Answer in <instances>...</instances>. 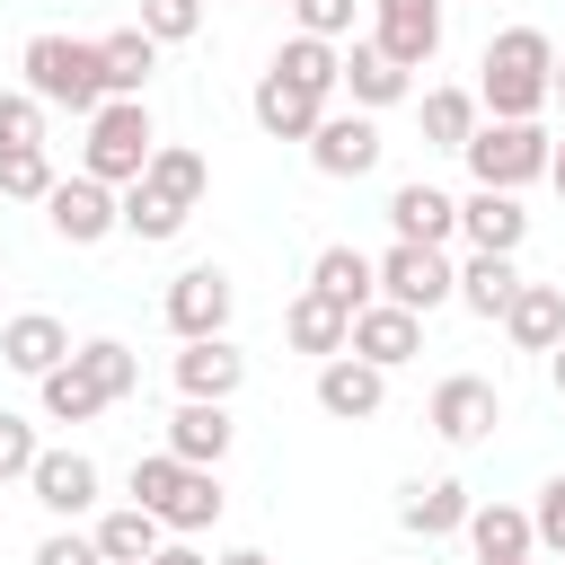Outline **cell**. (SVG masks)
<instances>
[{"label": "cell", "mask_w": 565, "mask_h": 565, "mask_svg": "<svg viewBox=\"0 0 565 565\" xmlns=\"http://www.w3.org/2000/svg\"><path fill=\"white\" fill-rule=\"evenodd\" d=\"M318 406H327L335 424H371V415L388 406V371H371V362L335 353V362H318Z\"/></svg>", "instance_id": "cell-17"}, {"label": "cell", "mask_w": 565, "mask_h": 565, "mask_svg": "<svg viewBox=\"0 0 565 565\" xmlns=\"http://www.w3.org/2000/svg\"><path fill=\"white\" fill-rule=\"evenodd\" d=\"M0 362H9L18 380H44L53 362H71V327H62L53 309H18V318L0 327Z\"/></svg>", "instance_id": "cell-16"}, {"label": "cell", "mask_w": 565, "mask_h": 565, "mask_svg": "<svg viewBox=\"0 0 565 565\" xmlns=\"http://www.w3.org/2000/svg\"><path fill=\"white\" fill-rule=\"evenodd\" d=\"M212 565H274V556H265V547H221Z\"/></svg>", "instance_id": "cell-45"}, {"label": "cell", "mask_w": 565, "mask_h": 565, "mask_svg": "<svg viewBox=\"0 0 565 565\" xmlns=\"http://www.w3.org/2000/svg\"><path fill=\"white\" fill-rule=\"evenodd\" d=\"M371 44L397 71H424L441 53V0H371Z\"/></svg>", "instance_id": "cell-9"}, {"label": "cell", "mask_w": 565, "mask_h": 565, "mask_svg": "<svg viewBox=\"0 0 565 565\" xmlns=\"http://www.w3.org/2000/svg\"><path fill=\"white\" fill-rule=\"evenodd\" d=\"M150 150H159V124H150V106L141 97H106L97 115H88V141H79V177H97V185H132L141 168H150Z\"/></svg>", "instance_id": "cell-3"}, {"label": "cell", "mask_w": 565, "mask_h": 565, "mask_svg": "<svg viewBox=\"0 0 565 565\" xmlns=\"http://www.w3.org/2000/svg\"><path fill=\"white\" fill-rule=\"evenodd\" d=\"M547 380H556V397H565V344H556V353H547Z\"/></svg>", "instance_id": "cell-48"}, {"label": "cell", "mask_w": 565, "mask_h": 565, "mask_svg": "<svg viewBox=\"0 0 565 565\" xmlns=\"http://www.w3.org/2000/svg\"><path fill=\"white\" fill-rule=\"evenodd\" d=\"M388 230H397L406 247H450V238H459V203H450L441 185L406 177V185L388 194Z\"/></svg>", "instance_id": "cell-15"}, {"label": "cell", "mask_w": 565, "mask_h": 565, "mask_svg": "<svg viewBox=\"0 0 565 565\" xmlns=\"http://www.w3.org/2000/svg\"><path fill=\"white\" fill-rule=\"evenodd\" d=\"M221 503H230V494H221V468H185V486L168 494L159 530H168V539H194V530H212V521H221Z\"/></svg>", "instance_id": "cell-30"}, {"label": "cell", "mask_w": 565, "mask_h": 565, "mask_svg": "<svg viewBox=\"0 0 565 565\" xmlns=\"http://www.w3.org/2000/svg\"><path fill=\"white\" fill-rule=\"evenodd\" d=\"M79 371H88V380L106 388V406L141 388V353H132L124 335H88V344H79Z\"/></svg>", "instance_id": "cell-34"}, {"label": "cell", "mask_w": 565, "mask_h": 565, "mask_svg": "<svg viewBox=\"0 0 565 565\" xmlns=\"http://www.w3.org/2000/svg\"><path fill=\"white\" fill-rule=\"evenodd\" d=\"M468 512H477V494H468L459 477H433V486H406V494H397V521H406L415 539H450V530H468Z\"/></svg>", "instance_id": "cell-23"}, {"label": "cell", "mask_w": 565, "mask_h": 565, "mask_svg": "<svg viewBox=\"0 0 565 565\" xmlns=\"http://www.w3.org/2000/svg\"><path fill=\"white\" fill-rule=\"evenodd\" d=\"M380 124L371 115H318V132H309V168L318 177H371L380 168Z\"/></svg>", "instance_id": "cell-11"}, {"label": "cell", "mask_w": 565, "mask_h": 565, "mask_svg": "<svg viewBox=\"0 0 565 565\" xmlns=\"http://www.w3.org/2000/svg\"><path fill=\"white\" fill-rule=\"evenodd\" d=\"M132 185H150L159 203H177V212L194 221V203H203V185H212V168H203V150H185V141H159V150H150V168H141Z\"/></svg>", "instance_id": "cell-26"}, {"label": "cell", "mask_w": 565, "mask_h": 565, "mask_svg": "<svg viewBox=\"0 0 565 565\" xmlns=\"http://www.w3.org/2000/svg\"><path fill=\"white\" fill-rule=\"evenodd\" d=\"M512 291H521V265H512V256H477V247H468L459 291H450V300H459V309H477V318H503V309H512Z\"/></svg>", "instance_id": "cell-29"}, {"label": "cell", "mask_w": 565, "mask_h": 565, "mask_svg": "<svg viewBox=\"0 0 565 565\" xmlns=\"http://www.w3.org/2000/svg\"><path fill=\"white\" fill-rule=\"evenodd\" d=\"M44 221H53V238H71V247H97V238L124 230V221H115V185H97V177H62V185L44 194Z\"/></svg>", "instance_id": "cell-10"}, {"label": "cell", "mask_w": 565, "mask_h": 565, "mask_svg": "<svg viewBox=\"0 0 565 565\" xmlns=\"http://www.w3.org/2000/svg\"><path fill=\"white\" fill-rule=\"evenodd\" d=\"M265 71H282V79H291V88H309V97H335V71H344V53H335V44H318V35H291V44L265 62Z\"/></svg>", "instance_id": "cell-33"}, {"label": "cell", "mask_w": 565, "mask_h": 565, "mask_svg": "<svg viewBox=\"0 0 565 565\" xmlns=\"http://www.w3.org/2000/svg\"><path fill=\"white\" fill-rule=\"evenodd\" d=\"M230 441H238V424H230V406H203V397H185L177 415H168V459H185V468H221L230 459Z\"/></svg>", "instance_id": "cell-18"}, {"label": "cell", "mask_w": 565, "mask_h": 565, "mask_svg": "<svg viewBox=\"0 0 565 565\" xmlns=\"http://www.w3.org/2000/svg\"><path fill=\"white\" fill-rule=\"evenodd\" d=\"M309 291H327L335 309H371V300H380L362 247H318V256H309Z\"/></svg>", "instance_id": "cell-27"}, {"label": "cell", "mask_w": 565, "mask_h": 565, "mask_svg": "<svg viewBox=\"0 0 565 565\" xmlns=\"http://www.w3.org/2000/svg\"><path fill=\"white\" fill-rule=\"evenodd\" d=\"M88 539H97V556H106V565H150V556L168 547L159 512H141V503H115V512H97V521H88Z\"/></svg>", "instance_id": "cell-24"}, {"label": "cell", "mask_w": 565, "mask_h": 565, "mask_svg": "<svg viewBox=\"0 0 565 565\" xmlns=\"http://www.w3.org/2000/svg\"><path fill=\"white\" fill-rule=\"evenodd\" d=\"M185 486V459H168V450H150V459H132V503L141 512H168V494Z\"/></svg>", "instance_id": "cell-38"}, {"label": "cell", "mask_w": 565, "mask_h": 565, "mask_svg": "<svg viewBox=\"0 0 565 565\" xmlns=\"http://www.w3.org/2000/svg\"><path fill=\"white\" fill-rule=\"evenodd\" d=\"M547 185L565 194V132H556V150H547Z\"/></svg>", "instance_id": "cell-46"}, {"label": "cell", "mask_w": 565, "mask_h": 565, "mask_svg": "<svg viewBox=\"0 0 565 565\" xmlns=\"http://www.w3.org/2000/svg\"><path fill=\"white\" fill-rule=\"evenodd\" d=\"M35 388H44V415H53V424H88V415H106V388L79 371V353H71V362H53Z\"/></svg>", "instance_id": "cell-32"}, {"label": "cell", "mask_w": 565, "mask_h": 565, "mask_svg": "<svg viewBox=\"0 0 565 565\" xmlns=\"http://www.w3.org/2000/svg\"><path fill=\"white\" fill-rule=\"evenodd\" d=\"M344 353H353V362H371V371H397V362H415V353H424V318H406V309L371 300V309H353Z\"/></svg>", "instance_id": "cell-12"}, {"label": "cell", "mask_w": 565, "mask_h": 565, "mask_svg": "<svg viewBox=\"0 0 565 565\" xmlns=\"http://www.w3.org/2000/svg\"><path fill=\"white\" fill-rule=\"evenodd\" d=\"M547 106H565V53H556V71H547Z\"/></svg>", "instance_id": "cell-47"}, {"label": "cell", "mask_w": 565, "mask_h": 565, "mask_svg": "<svg viewBox=\"0 0 565 565\" xmlns=\"http://www.w3.org/2000/svg\"><path fill=\"white\" fill-rule=\"evenodd\" d=\"M468 547H477V565H530V556H539L521 503H477V512H468Z\"/></svg>", "instance_id": "cell-25"}, {"label": "cell", "mask_w": 565, "mask_h": 565, "mask_svg": "<svg viewBox=\"0 0 565 565\" xmlns=\"http://www.w3.org/2000/svg\"><path fill=\"white\" fill-rule=\"evenodd\" d=\"M282 335H291V353L335 362V353H344V335H353V309H335L327 291H309V282H300V300L282 309Z\"/></svg>", "instance_id": "cell-22"}, {"label": "cell", "mask_w": 565, "mask_h": 565, "mask_svg": "<svg viewBox=\"0 0 565 565\" xmlns=\"http://www.w3.org/2000/svg\"><path fill=\"white\" fill-rule=\"evenodd\" d=\"M486 115H477V88H424V141L433 150H468V132H477Z\"/></svg>", "instance_id": "cell-31"}, {"label": "cell", "mask_w": 565, "mask_h": 565, "mask_svg": "<svg viewBox=\"0 0 565 565\" xmlns=\"http://www.w3.org/2000/svg\"><path fill=\"white\" fill-rule=\"evenodd\" d=\"M424 424H433L450 450H468V441H486V433L503 424V397H494V380H477V371H450V380L433 388Z\"/></svg>", "instance_id": "cell-8"}, {"label": "cell", "mask_w": 565, "mask_h": 565, "mask_svg": "<svg viewBox=\"0 0 565 565\" xmlns=\"http://www.w3.org/2000/svg\"><path fill=\"white\" fill-rule=\"evenodd\" d=\"M547 71H556V44L539 26H503L477 62V115L486 124H539L547 106Z\"/></svg>", "instance_id": "cell-1"}, {"label": "cell", "mask_w": 565, "mask_h": 565, "mask_svg": "<svg viewBox=\"0 0 565 565\" xmlns=\"http://www.w3.org/2000/svg\"><path fill=\"white\" fill-rule=\"evenodd\" d=\"M335 88L353 97V115H380V106H397L406 88H415V71H397L371 35H353V53H344V71H335Z\"/></svg>", "instance_id": "cell-19"}, {"label": "cell", "mask_w": 565, "mask_h": 565, "mask_svg": "<svg viewBox=\"0 0 565 565\" xmlns=\"http://www.w3.org/2000/svg\"><path fill=\"white\" fill-rule=\"evenodd\" d=\"M230 309H238V282H230L221 265H185V274L168 282V327H177V344L230 335Z\"/></svg>", "instance_id": "cell-7"}, {"label": "cell", "mask_w": 565, "mask_h": 565, "mask_svg": "<svg viewBox=\"0 0 565 565\" xmlns=\"http://www.w3.org/2000/svg\"><path fill=\"white\" fill-rule=\"evenodd\" d=\"M247 388V353L230 344V335H194L185 353H177V397H203V406H230Z\"/></svg>", "instance_id": "cell-13"}, {"label": "cell", "mask_w": 565, "mask_h": 565, "mask_svg": "<svg viewBox=\"0 0 565 565\" xmlns=\"http://www.w3.org/2000/svg\"><path fill=\"white\" fill-rule=\"evenodd\" d=\"M150 44H185L194 26H203V0H141V18H132Z\"/></svg>", "instance_id": "cell-39"}, {"label": "cell", "mask_w": 565, "mask_h": 565, "mask_svg": "<svg viewBox=\"0 0 565 565\" xmlns=\"http://www.w3.org/2000/svg\"><path fill=\"white\" fill-rule=\"evenodd\" d=\"M35 450H44V441H35V424L0 406V486H9V477L26 486V468H35Z\"/></svg>", "instance_id": "cell-40"}, {"label": "cell", "mask_w": 565, "mask_h": 565, "mask_svg": "<svg viewBox=\"0 0 565 565\" xmlns=\"http://www.w3.org/2000/svg\"><path fill=\"white\" fill-rule=\"evenodd\" d=\"M503 335L521 353H556L565 344V282H521L512 309H503Z\"/></svg>", "instance_id": "cell-20"}, {"label": "cell", "mask_w": 565, "mask_h": 565, "mask_svg": "<svg viewBox=\"0 0 565 565\" xmlns=\"http://www.w3.org/2000/svg\"><path fill=\"white\" fill-rule=\"evenodd\" d=\"M371 282H380V300L388 309H406V318H433L450 291H459V265L441 256V247H388V256H371Z\"/></svg>", "instance_id": "cell-5"}, {"label": "cell", "mask_w": 565, "mask_h": 565, "mask_svg": "<svg viewBox=\"0 0 565 565\" xmlns=\"http://www.w3.org/2000/svg\"><path fill=\"white\" fill-rule=\"evenodd\" d=\"M247 115H256L274 141H309V132H318V115H327V97L291 88L282 71H265V79H256V97H247Z\"/></svg>", "instance_id": "cell-21"}, {"label": "cell", "mask_w": 565, "mask_h": 565, "mask_svg": "<svg viewBox=\"0 0 565 565\" xmlns=\"http://www.w3.org/2000/svg\"><path fill=\"white\" fill-rule=\"evenodd\" d=\"M97 62H106V97H141L159 71V44L141 26H115V35H97Z\"/></svg>", "instance_id": "cell-28"}, {"label": "cell", "mask_w": 565, "mask_h": 565, "mask_svg": "<svg viewBox=\"0 0 565 565\" xmlns=\"http://www.w3.org/2000/svg\"><path fill=\"white\" fill-rule=\"evenodd\" d=\"M459 238H468L477 256H521V238H530V212H521V194L468 185V203H459Z\"/></svg>", "instance_id": "cell-14"}, {"label": "cell", "mask_w": 565, "mask_h": 565, "mask_svg": "<svg viewBox=\"0 0 565 565\" xmlns=\"http://www.w3.org/2000/svg\"><path fill=\"white\" fill-rule=\"evenodd\" d=\"M62 185L53 150H0V203H44Z\"/></svg>", "instance_id": "cell-36"}, {"label": "cell", "mask_w": 565, "mask_h": 565, "mask_svg": "<svg viewBox=\"0 0 565 565\" xmlns=\"http://www.w3.org/2000/svg\"><path fill=\"white\" fill-rule=\"evenodd\" d=\"M97 459L88 450H35V468H26V494L53 512V530H71V521H88L97 512Z\"/></svg>", "instance_id": "cell-6"}, {"label": "cell", "mask_w": 565, "mask_h": 565, "mask_svg": "<svg viewBox=\"0 0 565 565\" xmlns=\"http://www.w3.org/2000/svg\"><path fill=\"white\" fill-rule=\"evenodd\" d=\"M150 565H212V556H203V547H185V539H168V547H159Z\"/></svg>", "instance_id": "cell-44"}, {"label": "cell", "mask_w": 565, "mask_h": 565, "mask_svg": "<svg viewBox=\"0 0 565 565\" xmlns=\"http://www.w3.org/2000/svg\"><path fill=\"white\" fill-rule=\"evenodd\" d=\"M26 565H106V556H97V539H88V530H44Z\"/></svg>", "instance_id": "cell-43"}, {"label": "cell", "mask_w": 565, "mask_h": 565, "mask_svg": "<svg viewBox=\"0 0 565 565\" xmlns=\"http://www.w3.org/2000/svg\"><path fill=\"white\" fill-rule=\"evenodd\" d=\"M115 221H124L141 247H168V238L185 230V212H177V203H159L150 185H124V194H115Z\"/></svg>", "instance_id": "cell-35"}, {"label": "cell", "mask_w": 565, "mask_h": 565, "mask_svg": "<svg viewBox=\"0 0 565 565\" xmlns=\"http://www.w3.org/2000/svg\"><path fill=\"white\" fill-rule=\"evenodd\" d=\"M291 18H300V35H318V44H344V35H353V0H291Z\"/></svg>", "instance_id": "cell-42"}, {"label": "cell", "mask_w": 565, "mask_h": 565, "mask_svg": "<svg viewBox=\"0 0 565 565\" xmlns=\"http://www.w3.org/2000/svg\"><path fill=\"white\" fill-rule=\"evenodd\" d=\"M530 539H539L547 556H565V468L539 486V503H530Z\"/></svg>", "instance_id": "cell-41"}, {"label": "cell", "mask_w": 565, "mask_h": 565, "mask_svg": "<svg viewBox=\"0 0 565 565\" xmlns=\"http://www.w3.org/2000/svg\"><path fill=\"white\" fill-rule=\"evenodd\" d=\"M0 150H44V97L0 88Z\"/></svg>", "instance_id": "cell-37"}, {"label": "cell", "mask_w": 565, "mask_h": 565, "mask_svg": "<svg viewBox=\"0 0 565 565\" xmlns=\"http://www.w3.org/2000/svg\"><path fill=\"white\" fill-rule=\"evenodd\" d=\"M18 88L26 97H44V106H71L79 124L106 106V62H97V44H79V35H26V53H18Z\"/></svg>", "instance_id": "cell-2"}, {"label": "cell", "mask_w": 565, "mask_h": 565, "mask_svg": "<svg viewBox=\"0 0 565 565\" xmlns=\"http://www.w3.org/2000/svg\"><path fill=\"white\" fill-rule=\"evenodd\" d=\"M547 150H556V132H547V124H477L459 159H468V177H477V185L521 194L530 177H547Z\"/></svg>", "instance_id": "cell-4"}]
</instances>
